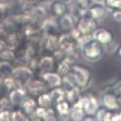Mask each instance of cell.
I'll list each match as a JSON object with an SVG mask.
<instances>
[{
    "mask_svg": "<svg viewBox=\"0 0 121 121\" xmlns=\"http://www.w3.org/2000/svg\"><path fill=\"white\" fill-rule=\"evenodd\" d=\"M104 53L103 45L96 39L87 41L83 47V54L86 58L95 60L102 57Z\"/></svg>",
    "mask_w": 121,
    "mask_h": 121,
    "instance_id": "cell-1",
    "label": "cell"
},
{
    "mask_svg": "<svg viewBox=\"0 0 121 121\" xmlns=\"http://www.w3.org/2000/svg\"><path fill=\"white\" fill-rule=\"evenodd\" d=\"M79 33L82 35H89L97 30V20L90 17L89 14L84 15L79 18L77 25Z\"/></svg>",
    "mask_w": 121,
    "mask_h": 121,
    "instance_id": "cell-2",
    "label": "cell"
},
{
    "mask_svg": "<svg viewBox=\"0 0 121 121\" xmlns=\"http://www.w3.org/2000/svg\"><path fill=\"white\" fill-rule=\"evenodd\" d=\"M71 71L75 81L79 86H86L89 84L91 79V72L88 69L81 66H74Z\"/></svg>",
    "mask_w": 121,
    "mask_h": 121,
    "instance_id": "cell-3",
    "label": "cell"
},
{
    "mask_svg": "<svg viewBox=\"0 0 121 121\" xmlns=\"http://www.w3.org/2000/svg\"><path fill=\"white\" fill-rule=\"evenodd\" d=\"M80 103L82 105V108L87 115H95L98 108V102L95 97H86L83 98Z\"/></svg>",
    "mask_w": 121,
    "mask_h": 121,
    "instance_id": "cell-4",
    "label": "cell"
},
{
    "mask_svg": "<svg viewBox=\"0 0 121 121\" xmlns=\"http://www.w3.org/2000/svg\"><path fill=\"white\" fill-rule=\"evenodd\" d=\"M95 39L101 43L102 45H108L113 41L114 35L110 30L101 28L96 30L95 34Z\"/></svg>",
    "mask_w": 121,
    "mask_h": 121,
    "instance_id": "cell-5",
    "label": "cell"
},
{
    "mask_svg": "<svg viewBox=\"0 0 121 121\" xmlns=\"http://www.w3.org/2000/svg\"><path fill=\"white\" fill-rule=\"evenodd\" d=\"M50 9L53 16L60 17L67 13L68 7L66 4V2L57 0L52 3Z\"/></svg>",
    "mask_w": 121,
    "mask_h": 121,
    "instance_id": "cell-6",
    "label": "cell"
},
{
    "mask_svg": "<svg viewBox=\"0 0 121 121\" xmlns=\"http://www.w3.org/2000/svg\"><path fill=\"white\" fill-rule=\"evenodd\" d=\"M88 14L96 20L103 19L106 14V9L104 6L99 4L92 5L88 9Z\"/></svg>",
    "mask_w": 121,
    "mask_h": 121,
    "instance_id": "cell-7",
    "label": "cell"
},
{
    "mask_svg": "<svg viewBox=\"0 0 121 121\" xmlns=\"http://www.w3.org/2000/svg\"><path fill=\"white\" fill-rule=\"evenodd\" d=\"M102 102L104 104V107L107 108L115 110L120 108V104L117 99V96L112 93H107L103 96Z\"/></svg>",
    "mask_w": 121,
    "mask_h": 121,
    "instance_id": "cell-8",
    "label": "cell"
},
{
    "mask_svg": "<svg viewBox=\"0 0 121 121\" xmlns=\"http://www.w3.org/2000/svg\"><path fill=\"white\" fill-rule=\"evenodd\" d=\"M95 115L97 120H115L117 116L114 115V110H110L106 107L98 109Z\"/></svg>",
    "mask_w": 121,
    "mask_h": 121,
    "instance_id": "cell-9",
    "label": "cell"
},
{
    "mask_svg": "<svg viewBox=\"0 0 121 121\" xmlns=\"http://www.w3.org/2000/svg\"><path fill=\"white\" fill-rule=\"evenodd\" d=\"M58 27L60 30L68 31L73 28V19L72 16L67 13L63 16L60 17L58 19Z\"/></svg>",
    "mask_w": 121,
    "mask_h": 121,
    "instance_id": "cell-10",
    "label": "cell"
},
{
    "mask_svg": "<svg viewBox=\"0 0 121 121\" xmlns=\"http://www.w3.org/2000/svg\"><path fill=\"white\" fill-rule=\"evenodd\" d=\"M84 113L85 112L82 108V104L79 102L73 106L71 112V117L74 120H83L84 117L85 116Z\"/></svg>",
    "mask_w": 121,
    "mask_h": 121,
    "instance_id": "cell-11",
    "label": "cell"
},
{
    "mask_svg": "<svg viewBox=\"0 0 121 121\" xmlns=\"http://www.w3.org/2000/svg\"><path fill=\"white\" fill-rule=\"evenodd\" d=\"M44 78H45V81L53 86H59L60 84V83H61L60 76L58 75L57 73H47L45 75Z\"/></svg>",
    "mask_w": 121,
    "mask_h": 121,
    "instance_id": "cell-12",
    "label": "cell"
},
{
    "mask_svg": "<svg viewBox=\"0 0 121 121\" xmlns=\"http://www.w3.org/2000/svg\"><path fill=\"white\" fill-rule=\"evenodd\" d=\"M73 2L76 7L82 11L88 10L92 6L91 0H73Z\"/></svg>",
    "mask_w": 121,
    "mask_h": 121,
    "instance_id": "cell-13",
    "label": "cell"
},
{
    "mask_svg": "<svg viewBox=\"0 0 121 121\" xmlns=\"http://www.w3.org/2000/svg\"><path fill=\"white\" fill-rule=\"evenodd\" d=\"M56 110H58V112L60 114L62 115H65L68 112L69 109V106L68 102H65V101H61V102H56Z\"/></svg>",
    "mask_w": 121,
    "mask_h": 121,
    "instance_id": "cell-14",
    "label": "cell"
},
{
    "mask_svg": "<svg viewBox=\"0 0 121 121\" xmlns=\"http://www.w3.org/2000/svg\"><path fill=\"white\" fill-rule=\"evenodd\" d=\"M104 4L112 9H121V0H104Z\"/></svg>",
    "mask_w": 121,
    "mask_h": 121,
    "instance_id": "cell-15",
    "label": "cell"
},
{
    "mask_svg": "<svg viewBox=\"0 0 121 121\" xmlns=\"http://www.w3.org/2000/svg\"><path fill=\"white\" fill-rule=\"evenodd\" d=\"M50 102H51V97L46 95H43L39 98V103L42 107H47V106L49 105Z\"/></svg>",
    "mask_w": 121,
    "mask_h": 121,
    "instance_id": "cell-16",
    "label": "cell"
},
{
    "mask_svg": "<svg viewBox=\"0 0 121 121\" xmlns=\"http://www.w3.org/2000/svg\"><path fill=\"white\" fill-rule=\"evenodd\" d=\"M112 17L115 22L121 23V9H113V12H112Z\"/></svg>",
    "mask_w": 121,
    "mask_h": 121,
    "instance_id": "cell-17",
    "label": "cell"
},
{
    "mask_svg": "<svg viewBox=\"0 0 121 121\" xmlns=\"http://www.w3.org/2000/svg\"><path fill=\"white\" fill-rule=\"evenodd\" d=\"M34 102L31 100H28L27 101L24 105H25V110L27 111V112H32L33 110V108H34Z\"/></svg>",
    "mask_w": 121,
    "mask_h": 121,
    "instance_id": "cell-18",
    "label": "cell"
},
{
    "mask_svg": "<svg viewBox=\"0 0 121 121\" xmlns=\"http://www.w3.org/2000/svg\"><path fill=\"white\" fill-rule=\"evenodd\" d=\"M37 113L38 115H39L40 117H45L46 116V112L45 110V108H39L37 110Z\"/></svg>",
    "mask_w": 121,
    "mask_h": 121,
    "instance_id": "cell-19",
    "label": "cell"
},
{
    "mask_svg": "<svg viewBox=\"0 0 121 121\" xmlns=\"http://www.w3.org/2000/svg\"><path fill=\"white\" fill-rule=\"evenodd\" d=\"M117 102L120 104V106L121 105V92H120L119 94H117Z\"/></svg>",
    "mask_w": 121,
    "mask_h": 121,
    "instance_id": "cell-20",
    "label": "cell"
},
{
    "mask_svg": "<svg viewBox=\"0 0 121 121\" xmlns=\"http://www.w3.org/2000/svg\"><path fill=\"white\" fill-rule=\"evenodd\" d=\"M117 54L118 57H119L120 58H121V45H120V47L118 48V49H117Z\"/></svg>",
    "mask_w": 121,
    "mask_h": 121,
    "instance_id": "cell-21",
    "label": "cell"
},
{
    "mask_svg": "<svg viewBox=\"0 0 121 121\" xmlns=\"http://www.w3.org/2000/svg\"><path fill=\"white\" fill-rule=\"evenodd\" d=\"M59 1H61V2H67L69 1V0H59Z\"/></svg>",
    "mask_w": 121,
    "mask_h": 121,
    "instance_id": "cell-22",
    "label": "cell"
},
{
    "mask_svg": "<svg viewBox=\"0 0 121 121\" xmlns=\"http://www.w3.org/2000/svg\"><path fill=\"white\" fill-rule=\"evenodd\" d=\"M95 1H97V2H103V1H104V0H95Z\"/></svg>",
    "mask_w": 121,
    "mask_h": 121,
    "instance_id": "cell-23",
    "label": "cell"
},
{
    "mask_svg": "<svg viewBox=\"0 0 121 121\" xmlns=\"http://www.w3.org/2000/svg\"><path fill=\"white\" fill-rule=\"evenodd\" d=\"M120 116H121V112H120Z\"/></svg>",
    "mask_w": 121,
    "mask_h": 121,
    "instance_id": "cell-24",
    "label": "cell"
},
{
    "mask_svg": "<svg viewBox=\"0 0 121 121\" xmlns=\"http://www.w3.org/2000/svg\"><path fill=\"white\" fill-rule=\"evenodd\" d=\"M30 1H33V0H30Z\"/></svg>",
    "mask_w": 121,
    "mask_h": 121,
    "instance_id": "cell-25",
    "label": "cell"
}]
</instances>
